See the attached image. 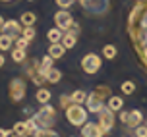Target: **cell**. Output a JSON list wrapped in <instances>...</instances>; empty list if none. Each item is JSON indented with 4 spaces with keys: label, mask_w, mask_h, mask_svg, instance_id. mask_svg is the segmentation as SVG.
<instances>
[{
    "label": "cell",
    "mask_w": 147,
    "mask_h": 137,
    "mask_svg": "<svg viewBox=\"0 0 147 137\" xmlns=\"http://www.w3.org/2000/svg\"><path fill=\"white\" fill-rule=\"evenodd\" d=\"M128 35L141 66L147 72V0H138L128 17Z\"/></svg>",
    "instance_id": "1"
},
{
    "label": "cell",
    "mask_w": 147,
    "mask_h": 137,
    "mask_svg": "<svg viewBox=\"0 0 147 137\" xmlns=\"http://www.w3.org/2000/svg\"><path fill=\"white\" fill-rule=\"evenodd\" d=\"M110 89L109 87H97L93 93L87 95V112H93V114H99L101 110L105 108V99H110Z\"/></svg>",
    "instance_id": "2"
},
{
    "label": "cell",
    "mask_w": 147,
    "mask_h": 137,
    "mask_svg": "<svg viewBox=\"0 0 147 137\" xmlns=\"http://www.w3.org/2000/svg\"><path fill=\"white\" fill-rule=\"evenodd\" d=\"M66 118H68V122L72 124V126H83V124L87 122V110L83 108L81 104L72 102V104L66 108Z\"/></svg>",
    "instance_id": "3"
},
{
    "label": "cell",
    "mask_w": 147,
    "mask_h": 137,
    "mask_svg": "<svg viewBox=\"0 0 147 137\" xmlns=\"http://www.w3.org/2000/svg\"><path fill=\"white\" fill-rule=\"evenodd\" d=\"M54 114H56V110L49 106V104H43V108L39 110L33 118H35V122L39 124V128H52V124H54Z\"/></svg>",
    "instance_id": "4"
},
{
    "label": "cell",
    "mask_w": 147,
    "mask_h": 137,
    "mask_svg": "<svg viewBox=\"0 0 147 137\" xmlns=\"http://www.w3.org/2000/svg\"><path fill=\"white\" fill-rule=\"evenodd\" d=\"M25 93H27V87H25V81L22 77H16V79L10 81V101L12 102H20L25 99Z\"/></svg>",
    "instance_id": "5"
},
{
    "label": "cell",
    "mask_w": 147,
    "mask_h": 137,
    "mask_svg": "<svg viewBox=\"0 0 147 137\" xmlns=\"http://www.w3.org/2000/svg\"><path fill=\"white\" fill-rule=\"evenodd\" d=\"M81 68H83V72L89 73V75H93L101 70V56L99 54H85V56L81 58Z\"/></svg>",
    "instance_id": "6"
},
{
    "label": "cell",
    "mask_w": 147,
    "mask_h": 137,
    "mask_svg": "<svg viewBox=\"0 0 147 137\" xmlns=\"http://www.w3.org/2000/svg\"><path fill=\"white\" fill-rule=\"evenodd\" d=\"M83 10L91 15H97V14H103L105 10L109 8V0H80Z\"/></svg>",
    "instance_id": "7"
},
{
    "label": "cell",
    "mask_w": 147,
    "mask_h": 137,
    "mask_svg": "<svg viewBox=\"0 0 147 137\" xmlns=\"http://www.w3.org/2000/svg\"><path fill=\"white\" fill-rule=\"evenodd\" d=\"M99 126H101V130L105 131V135L112 130V126H114V112H112L109 106H105V108L99 112Z\"/></svg>",
    "instance_id": "8"
},
{
    "label": "cell",
    "mask_w": 147,
    "mask_h": 137,
    "mask_svg": "<svg viewBox=\"0 0 147 137\" xmlns=\"http://www.w3.org/2000/svg\"><path fill=\"white\" fill-rule=\"evenodd\" d=\"M27 75H29L31 79H33V83L35 85H41V83H45V73L41 72V62L39 60H29L27 62Z\"/></svg>",
    "instance_id": "9"
},
{
    "label": "cell",
    "mask_w": 147,
    "mask_h": 137,
    "mask_svg": "<svg viewBox=\"0 0 147 137\" xmlns=\"http://www.w3.org/2000/svg\"><path fill=\"white\" fill-rule=\"evenodd\" d=\"M54 23L56 27L62 29V31H70V27L74 25V19H72V14L68 10H58L54 14Z\"/></svg>",
    "instance_id": "10"
},
{
    "label": "cell",
    "mask_w": 147,
    "mask_h": 137,
    "mask_svg": "<svg viewBox=\"0 0 147 137\" xmlns=\"http://www.w3.org/2000/svg\"><path fill=\"white\" fill-rule=\"evenodd\" d=\"M81 135L83 137H105V131L101 130L99 124L85 122L83 126H81Z\"/></svg>",
    "instance_id": "11"
},
{
    "label": "cell",
    "mask_w": 147,
    "mask_h": 137,
    "mask_svg": "<svg viewBox=\"0 0 147 137\" xmlns=\"http://www.w3.org/2000/svg\"><path fill=\"white\" fill-rule=\"evenodd\" d=\"M22 31H23L22 23L16 21V19H8V21H4V25H2V33H6V35L14 37V39H16L18 35H22Z\"/></svg>",
    "instance_id": "12"
},
{
    "label": "cell",
    "mask_w": 147,
    "mask_h": 137,
    "mask_svg": "<svg viewBox=\"0 0 147 137\" xmlns=\"http://www.w3.org/2000/svg\"><path fill=\"white\" fill-rule=\"evenodd\" d=\"M141 122H143V114H141L140 110H130L128 120H126V126L128 128H138Z\"/></svg>",
    "instance_id": "13"
},
{
    "label": "cell",
    "mask_w": 147,
    "mask_h": 137,
    "mask_svg": "<svg viewBox=\"0 0 147 137\" xmlns=\"http://www.w3.org/2000/svg\"><path fill=\"white\" fill-rule=\"evenodd\" d=\"M62 46L64 48H74L76 46V43H78V37H76V33L74 31H64V37H62Z\"/></svg>",
    "instance_id": "14"
},
{
    "label": "cell",
    "mask_w": 147,
    "mask_h": 137,
    "mask_svg": "<svg viewBox=\"0 0 147 137\" xmlns=\"http://www.w3.org/2000/svg\"><path fill=\"white\" fill-rule=\"evenodd\" d=\"M64 52H66V48L62 46V43H52L51 48H49V56L54 58V60H58V58L64 56Z\"/></svg>",
    "instance_id": "15"
},
{
    "label": "cell",
    "mask_w": 147,
    "mask_h": 137,
    "mask_svg": "<svg viewBox=\"0 0 147 137\" xmlns=\"http://www.w3.org/2000/svg\"><path fill=\"white\" fill-rule=\"evenodd\" d=\"M35 99L39 104H49V101H51V91L49 89H43V87H39L35 93Z\"/></svg>",
    "instance_id": "16"
},
{
    "label": "cell",
    "mask_w": 147,
    "mask_h": 137,
    "mask_svg": "<svg viewBox=\"0 0 147 137\" xmlns=\"http://www.w3.org/2000/svg\"><path fill=\"white\" fill-rule=\"evenodd\" d=\"M45 79L49 81V83H58V81L62 79V72L56 70V68H51L49 72L45 73Z\"/></svg>",
    "instance_id": "17"
},
{
    "label": "cell",
    "mask_w": 147,
    "mask_h": 137,
    "mask_svg": "<svg viewBox=\"0 0 147 137\" xmlns=\"http://www.w3.org/2000/svg\"><path fill=\"white\" fill-rule=\"evenodd\" d=\"M14 37H10V35H6V33H2L0 35V50L2 52H6V50H10L12 48V44H14Z\"/></svg>",
    "instance_id": "18"
},
{
    "label": "cell",
    "mask_w": 147,
    "mask_h": 137,
    "mask_svg": "<svg viewBox=\"0 0 147 137\" xmlns=\"http://www.w3.org/2000/svg\"><path fill=\"white\" fill-rule=\"evenodd\" d=\"M62 37H64V31H62V29H58V27L51 29V31L47 33V39L51 41V44L52 43H60V41H62Z\"/></svg>",
    "instance_id": "19"
},
{
    "label": "cell",
    "mask_w": 147,
    "mask_h": 137,
    "mask_svg": "<svg viewBox=\"0 0 147 137\" xmlns=\"http://www.w3.org/2000/svg\"><path fill=\"white\" fill-rule=\"evenodd\" d=\"M107 106H109L112 112H120V110H122V106H124V101H122L120 97H110L109 102H107Z\"/></svg>",
    "instance_id": "20"
},
{
    "label": "cell",
    "mask_w": 147,
    "mask_h": 137,
    "mask_svg": "<svg viewBox=\"0 0 147 137\" xmlns=\"http://www.w3.org/2000/svg\"><path fill=\"white\" fill-rule=\"evenodd\" d=\"M31 137H58V133L52 130V128H39Z\"/></svg>",
    "instance_id": "21"
},
{
    "label": "cell",
    "mask_w": 147,
    "mask_h": 137,
    "mask_svg": "<svg viewBox=\"0 0 147 137\" xmlns=\"http://www.w3.org/2000/svg\"><path fill=\"white\" fill-rule=\"evenodd\" d=\"M35 21H37V15L33 14V12H23V14H22V17H20V23H23L25 27L33 25Z\"/></svg>",
    "instance_id": "22"
},
{
    "label": "cell",
    "mask_w": 147,
    "mask_h": 137,
    "mask_svg": "<svg viewBox=\"0 0 147 137\" xmlns=\"http://www.w3.org/2000/svg\"><path fill=\"white\" fill-rule=\"evenodd\" d=\"M12 60H14V62H18V64H22V62H25V60H27V54H25V50H23V48H14V50H12Z\"/></svg>",
    "instance_id": "23"
},
{
    "label": "cell",
    "mask_w": 147,
    "mask_h": 137,
    "mask_svg": "<svg viewBox=\"0 0 147 137\" xmlns=\"http://www.w3.org/2000/svg\"><path fill=\"white\" fill-rule=\"evenodd\" d=\"M37 130H39V124L35 122V118H33V116L27 118V120H25V131H27V135H33Z\"/></svg>",
    "instance_id": "24"
},
{
    "label": "cell",
    "mask_w": 147,
    "mask_h": 137,
    "mask_svg": "<svg viewBox=\"0 0 147 137\" xmlns=\"http://www.w3.org/2000/svg\"><path fill=\"white\" fill-rule=\"evenodd\" d=\"M85 101H87V93H85V91L78 89V91H74V93H72V102L81 104V102H85Z\"/></svg>",
    "instance_id": "25"
},
{
    "label": "cell",
    "mask_w": 147,
    "mask_h": 137,
    "mask_svg": "<svg viewBox=\"0 0 147 137\" xmlns=\"http://www.w3.org/2000/svg\"><path fill=\"white\" fill-rule=\"evenodd\" d=\"M35 35H37V31H35V27L33 25H29V27H23V31H22V37L23 39H27V41H33L35 39Z\"/></svg>",
    "instance_id": "26"
},
{
    "label": "cell",
    "mask_w": 147,
    "mask_h": 137,
    "mask_svg": "<svg viewBox=\"0 0 147 137\" xmlns=\"http://www.w3.org/2000/svg\"><path fill=\"white\" fill-rule=\"evenodd\" d=\"M52 62H54V58H51V56H45L43 60H41V72H43V73H47L49 70H51V68H54V66H52Z\"/></svg>",
    "instance_id": "27"
},
{
    "label": "cell",
    "mask_w": 147,
    "mask_h": 137,
    "mask_svg": "<svg viewBox=\"0 0 147 137\" xmlns=\"http://www.w3.org/2000/svg\"><path fill=\"white\" fill-rule=\"evenodd\" d=\"M103 56L109 58V60H112V58L116 56V46H114V44H107V46H103Z\"/></svg>",
    "instance_id": "28"
},
{
    "label": "cell",
    "mask_w": 147,
    "mask_h": 137,
    "mask_svg": "<svg viewBox=\"0 0 147 137\" xmlns=\"http://www.w3.org/2000/svg\"><path fill=\"white\" fill-rule=\"evenodd\" d=\"M120 89H122L124 95H132L134 91H136V85H134V81H124V83L120 85Z\"/></svg>",
    "instance_id": "29"
},
{
    "label": "cell",
    "mask_w": 147,
    "mask_h": 137,
    "mask_svg": "<svg viewBox=\"0 0 147 137\" xmlns=\"http://www.w3.org/2000/svg\"><path fill=\"white\" fill-rule=\"evenodd\" d=\"M16 135H22V137H27V131H25V122H18L12 130Z\"/></svg>",
    "instance_id": "30"
},
{
    "label": "cell",
    "mask_w": 147,
    "mask_h": 137,
    "mask_svg": "<svg viewBox=\"0 0 147 137\" xmlns=\"http://www.w3.org/2000/svg\"><path fill=\"white\" fill-rule=\"evenodd\" d=\"M134 135L136 137H147V126H138V128H134Z\"/></svg>",
    "instance_id": "31"
},
{
    "label": "cell",
    "mask_w": 147,
    "mask_h": 137,
    "mask_svg": "<svg viewBox=\"0 0 147 137\" xmlns=\"http://www.w3.org/2000/svg\"><path fill=\"white\" fill-rule=\"evenodd\" d=\"M27 46H29V41L27 39H16V48H23V50H27Z\"/></svg>",
    "instance_id": "32"
},
{
    "label": "cell",
    "mask_w": 147,
    "mask_h": 137,
    "mask_svg": "<svg viewBox=\"0 0 147 137\" xmlns=\"http://www.w3.org/2000/svg\"><path fill=\"white\" fill-rule=\"evenodd\" d=\"M56 4H58V8L66 10V8H70L74 4V0H56Z\"/></svg>",
    "instance_id": "33"
},
{
    "label": "cell",
    "mask_w": 147,
    "mask_h": 137,
    "mask_svg": "<svg viewBox=\"0 0 147 137\" xmlns=\"http://www.w3.org/2000/svg\"><path fill=\"white\" fill-rule=\"evenodd\" d=\"M128 114H130V110H120L118 118H120V122H122V124H126V120H128Z\"/></svg>",
    "instance_id": "34"
},
{
    "label": "cell",
    "mask_w": 147,
    "mask_h": 137,
    "mask_svg": "<svg viewBox=\"0 0 147 137\" xmlns=\"http://www.w3.org/2000/svg\"><path fill=\"white\" fill-rule=\"evenodd\" d=\"M0 137H10V131L4 130V128H0Z\"/></svg>",
    "instance_id": "35"
},
{
    "label": "cell",
    "mask_w": 147,
    "mask_h": 137,
    "mask_svg": "<svg viewBox=\"0 0 147 137\" xmlns=\"http://www.w3.org/2000/svg\"><path fill=\"white\" fill-rule=\"evenodd\" d=\"M4 62H6V60H4V56H2V54H0V68L4 66Z\"/></svg>",
    "instance_id": "36"
},
{
    "label": "cell",
    "mask_w": 147,
    "mask_h": 137,
    "mask_svg": "<svg viewBox=\"0 0 147 137\" xmlns=\"http://www.w3.org/2000/svg\"><path fill=\"white\" fill-rule=\"evenodd\" d=\"M4 21H6V19H4V17L0 15V29H2V25H4Z\"/></svg>",
    "instance_id": "37"
},
{
    "label": "cell",
    "mask_w": 147,
    "mask_h": 137,
    "mask_svg": "<svg viewBox=\"0 0 147 137\" xmlns=\"http://www.w3.org/2000/svg\"><path fill=\"white\" fill-rule=\"evenodd\" d=\"M2 2H12V0H2Z\"/></svg>",
    "instance_id": "38"
},
{
    "label": "cell",
    "mask_w": 147,
    "mask_h": 137,
    "mask_svg": "<svg viewBox=\"0 0 147 137\" xmlns=\"http://www.w3.org/2000/svg\"><path fill=\"white\" fill-rule=\"evenodd\" d=\"M29 2H33V0H29Z\"/></svg>",
    "instance_id": "39"
},
{
    "label": "cell",
    "mask_w": 147,
    "mask_h": 137,
    "mask_svg": "<svg viewBox=\"0 0 147 137\" xmlns=\"http://www.w3.org/2000/svg\"><path fill=\"white\" fill-rule=\"evenodd\" d=\"M132 137H136V135H132Z\"/></svg>",
    "instance_id": "40"
},
{
    "label": "cell",
    "mask_w": 147,
    "mask_h": 137,
    "mask_svg": "<svg viewBox=\"0 0 147 137\" xmlns=\"http://www.w3.org/2000/svg\"><path fill=\"white\" fill-rule=\"evenodd\" d=\"M145 126H147V124H145Z\"/></svg>",
    "instance_id": "41"
}]
</instances>
